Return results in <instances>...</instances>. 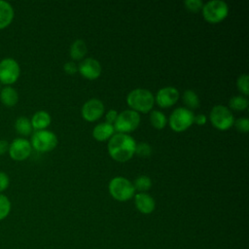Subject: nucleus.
I'll return each mask as SVG.
<instances>
[{"label":"nucleus","mask_w":249,"mask_h":249,"mask_svg":"<svg viewBox=\"0 0 249 249\" xmlns=\"http://www.w3.org/2000/svg\"><path fill=\"white\" fill-rule=\"evenodd\" d=\"M136 142L132 136L126 133H115L108 141L109 156L116 161L129 160L135 152Z\"/></svg>","instance_id":"1"},{"label":"nucleus","mask_w":249,"mask_h":249,"mask_svg":"<svg viewBox=\"0 0 249 249\" xmlns=\"http://www.w3.org/2000/svg\"><path fill=\"white\" fill-rule=\"evenodd\" d=\"M126 103L135 112L148 113L155 104V96L151 90L147 89H134L128 92L126 96Z\"/></svg>","instance_id":"2"},{"label":"nucleus","mask_w":249,"mask_h":249,"mask_svg":"<svg viewBox=\"0 0 249 249\" xmlns=\"http://www.w3.org/2000/svg\"><path fill=\"white\" fill-rule=\"evenodd\" d=\"M108 190L112 197L118 201H126L135 195V189L132 182L123 176L112 178L108 185Z\"/></svg>","instance_id":"3"},{"label":"nucleus","mask_w":249,"mask_h":249,"mask_svg":"<svg viewBox=\"0 0 249 249\" xmlns=\"http://www.w3.org/2000/svg\"><path fill=\"white\" fill-rule=\"evenodd\" d=\"M203 18L209 23H218L224 20L229 14V6L222 0H211L202 6Z\"/></svg>","instance_id":"4"},{"label":"nucleus","mask_w":249,"mask_h":249,"mask_svg":"<svg viewBox=\"0 0 249 249\" xmlns=\"http://www.w3.org/2000/svg\"><path fill=\"white\" fill-rule=\"evenodd\" d=\"M194 113L186 107H179L172 111L168 119V124L175 132H182L194 124Z\"/></svg>","instance_id":"5"},{"label":"nucleus","mask_w":249,"mask_h":249,"mask_svg":"<svg viewBox=\"0 0 249 249\" xmlns=\"http://www.w3.org/2000/svg\"><path fill=\"white\" fill-rule=\"evenodd\" d=\"M30 144L31 147L36 151L47 153L53 151L56 147L57 137L51 130H36L31 136Z\"/></svg>","instance_id":"6"},{"label":"nucleus","mask_w":249,"mask_h":249,"mask_svg":"<svg viewBox=\"0 0 249 249\" xmlns=\"http://www.w3.org/2000/svg\"><path fill=\"white\" fill-rule=\"evenodd\" d=\"M140 124V116L133 110H124L118 114L113 124L115 131L118 133H126L135 130Z\"/></svg>","instance_id":"7"},{"label":"nucleus","mask_w":249,"mask_h":249,"mask_svg":"<svg viewBox=\"0 0 249 249\" xmlns=\"http://www.w3.org/2000/svg\"><path fill=\"white\" fill-rule=\"evenodd\" d=\"M210 122L219 130H227L233 125L234 118L231 111L224 105H215L209 114Z\"/></svg>","instance_id":"8"},{"label":"nucleus","mask_w":249,"mask_h":249,"mask_svg":"<svg viewBox=\"0 0 249 249\" xmlns=\"http://www.w3.org/2000/svg\"><path fill=\"white\" fill-rule=\"evenodd\" d=\"M20 75V67L17 60L11 57L0 61V83L9 86L15 84Z\"/></svg>","instance_id":"9"},{"label":"nucleus","mask_w":249,"mask_h":249,"mask_svg":"<svg viewBox=\"0 0 249 249\" xmlns=\"http://www.w3.org/2000/svg\"><path fill=\"white\" fill-rule=\"evenodd\" d=\"M32 151L31 144L24 138H16L11 144H9V155L14 160L21 161L26 160Z\"/></svg>","instance_id":"10"},{"label":"nucleus","mask_w":249,"mask_h":249,"mask_svg":"<svg viewBox=\"0 0 249 249\" xmlns=\"http://www.w3.org/2000/svg\"><path fill=\"white\" fill-rule=\"evenodd\" d=\"M104 104L98 98H90L82 107V117L88 122H94L103 115Z\"/></svg>","instance_id":"11"},{"label":"nucleus","mask_w":249,"mask_h":249,"mask_svg":"<svg viewBox=\"0 0 249 249\" xmlns=\"http://www.w3.org/2000/svg\"><path fill=\"white\" fill-rule=\"evenodd\" d=\"M101 64L93 57H87L78 65L79 73L88 80L97 79L101 74Z\"/></svg>","instance_id":"12"},{"label":"nucleus","mask_w":249,"mask_h":249,"mask_svg":"<svg viewBox=\"0 0 249 249\" xmlns=\"http://www.w3.org/2000/svg\"><path fill=\"white\" fill-rule=\"evenodd\" d=\"M179 99V90L174 87H164L158 90L155 102L160 108H168L173 106Z\"/></svg>","instance_id":"13"},{"label":"nucleus","mask_w":249,"mask_h":249,"mask_svg":"<svg viewBox=\"0 0 249 249\" xmlns=\"http://www.w3.org/2000/svg\"><path fill=\"white\" fill-rule=\"evenodd\" d=\"M134 203L137 210L142 214H151L156 208L155 199L147 193L134 195Z\"/></svg>","instance_id":"14"},{"label":"nucleus","mask_w":249,"mask_h":249,"mask_svg":"<svg viewBox=\"0 0 249 249\" xmlns=\"http://www.w3.org/2000/svg\"><path fill=\"white\" fill-rule=\"evenodd\" d=\"M115 134L113 124L106 122L97 124L92 129V136L97 141H106Z\"/></svg>","instance_id":"15"},{"label":"nucleus","mask_w":249,"mask_h":249,"mask_svg":"<svg viewBox=\"0 0 249 249\" xmlns=\"http://www.w3.org/2000/svg\"><path fill=\"white\" fill-rule=\"evenodd\" d=\"M15 17V12L12 5L7 2L0 0V29H4L9 26Z\"/></svg>","instance_id":"16"},{"label":"nucleus","mask_w":249,"mask_h":249,"mask_svg":"<svg viewBox=\"0 0 249 249\" xmlns=\"http://www.w3.org/2000/svg\"><path fill=\"white\" fill-rule=\"evenodd\" d=\"M32 127L36 130H43L46 129L52 122V118L50 114L44 110L37 111L30 120Z\"/></svg>","instance_id":"17"},{"label":"nucleus","mask_w":249,"mask_h":249,"mask_svg":"<svg viewBox=\"0 0 249 249\" xmlns=\"http://www.w3.org/2000/svg\"><path fill=\"white\" fill-rule=\"evenodd\" d=\"M0 100L5 106L13 107L18 101V91L10 86L4 87L0 91Z\"/></svg>","instance_id":"18"},{"label":"nucleus","mask_w":249,"mask_h":249,"mask_svg":"<svg viewBox=\"0 0 249 249\" xmlns=\"http://www.w3.org/2000/svg\"><path fill=\"white\" fill-rule=\"evenodd\" d=\"M87 52V44L82 39L75 40L69 49V54L74 60H81L86 55Z\"/></svg>","instance_id":"19"},{"label":"nucleus","mask_w":249,"mask_h":249,"mask_svg":"<svg viewBox=\"0 0 249 249\" xmlns=\"http://www.w3.org/2000/svg\"><path fill=\"white\" fill-rule=\"evenodd\" d=\"M15 128H16L17 132L22 136H27V135L31 134V132L33 130L30 120L23 116L19 117L16 120Z\"/></svg>","instance_id":"20"},{"label":"nucleus","mask_w":249,"mask_h":249,"mask_svg":"<svg viewBox=\"0 0 249 249\" xmlns=\"http://www.w3.org/2000/svg\"><path fill=\"white\" fill-rule=\"evenodd\" d=\"M183 102L186 105V108L189 110H194L199 107L200 101L198 95L192 89H187L183 93Z\"/></svg>","instance_id":"21"},{"label":"nucleus","mask_w":249,"mask_h":249,"mask_svg":"<svg viewBox=\"0 0 249 249\" xmlns=\"http://www.w3.org/2000/svg\"><path fill=\"white\" fill-rule=\"evenodd\" d=\"M150 123L156 129H162L167 124V119L162 112L159 110H153L150 114Z\"/></svg>","instance_id":"22"},{"label":"nucleus","mask_w":249,"mask_h":249,"mask_svg":"<svg viewBox=\"0 0 249 249\" xmlns=\"http://www.w3.org/2000/svg\"><path fill=\"white\" fill-rule=\"evenodd\" d=\"M132 184L135 191H138L139 193H145L146 191H149L151 189L152 180L147 175H140L135 178Z\"/></svg>","instance_id":"23"},{"label":"nucleus","mask_w":249,"mask_h":249,"mask_svg":"<svg viewBox=\"0 0 249 249\" xmlns=\"http://www.w3.org/2000/svg\"><path fill=\"white\" fill-rule=\"evenodd\" d=\"M229 105L234 111H244L248 107V99L243 95H235L230 99Z\"/></svg>","instance_id":"24"},{"label":"nucleus","mask_w":249,"mask_h":249,"mask_svg":"<svg viewBox=\"0 0 249 249\" xmlns=\"http://www.w3.org/2000/svg\"><path fill=\"white\" fill-rule=\"evenodd\" d=\"M11 207L10 199L5 195L0 194V221L4 220L10 214Z\"/></svg>","instance_id":"25"},{"label":"nucleus","mask_w":249,"mask_h":249,"mask_svg":"<svg viewBox=\"0 0 249 249\" xmlns=\"http://www.w3.org/2000/svg\"><path fill=\"white\" fill-rule=\"evenodd\" d=\"M152 147L150 144L146 143V142H140V143H136V147H135V152L134 154H136L138 157L140 158H149L152 155Z\"/></svg>","instance_id":"26"},{"label":"nucleus","mask_w":249,"mask_h":249,"mask_svg":"<svg viewBox=\"0 0 249 249\" xmlns=\"http://www.w3.org/2000/svg\"><path fill=\"white\" fill-rule=\"evenodd\" d=\"M248 79L249 76L247 74H242L237 78L236 86L238 90L243 93L245 96L249 94V86H248Z\"/></svg>","instance_id":"27"},{"label":"nucleus","mask_w":249,"mask_h":249,"mask_svg":"<svg viewBox=\"0 0 249 249\" xmlns=\"http://www.w3.org/2000/svg\"><path fill=\"white\" fill-rule=\"evenodd\" d=\"M184 5L187 10L193 13H197L202 9L203 3L200 0H186L184 1Z\"/></svg>","instance_id":"28"},{"label":"nucleus","mask_w":249,"mask_h":249,"mask_svg":"<svg viewBox=\"0 0 249 249\" xmlns=\"http://www.w3.org/2000/svg\"><path fill=\"white\" fill-rule=\"evenodd\" d=\"M233 125L239 132L246 133L249 130V120L247 118H239L233 122Z\"/></svg>","instance_id":"29"},{"label":"nucleus","mask_w":249,"mask_h":249,"mask_svg":"<svg viewBox=\"0 0 249 249\" xmlns=\"http://www.w3.org/2000/svg\"><path fill=\"white\" fill-rule=\"evenodd\" d=\"M63 70L69 75H73L78 72V65L74 61H67L63 65Z\"/></svg>","instance_id":"30"},{"label":"nucleus","mask_w":249,"mask_h":249,"mask_svg":"<svg viewBox=\"0 0 249 249\" xmlns=\"http://www.w3.org/2000/svg\"><path fill=\"white\" fill-rule=\"evenodd\" d=\"M9 185H10L9 176L5 172L0 171V194L5 190H7Z\"/></svg>","instance_id":"31"},{"label":"nucleus","mask_w":249,"mask_h":249,"mask_svg":"<svg viewBox=\"0 0 249 249\" xmlns=\"http://www.w3.org/2000/svg\"><path fill=\"white\" fill-rule=\"evenodd\" d=\"M117 116H118V112L114 109H111L105 115V122L108 123V124H113L115 123L116 119H117Z\"/></svg>","instance_id":"32"},{"label":"nucleus","mask_w":249,"mask_h":249,"mask_svg":"<svg viewBox=\"0 0 249 249\" xmlns=\"http://www.w3.org/2000/svg\"><path fill=\"white\" fill-rule=\"evenodd\" d=\"M207 122V118L204 114H197L194 117V123H196L197 125H203Z\"/></svg>","instance_id":"33"},{"label":"nucleus","mask_w":249,"mask_h":249,"mask_svg":"<svg viewBox=\"0 0 249 249\" xmlns=\"http://www.w3.org/2000/svg\"><path fill=\"white\" fill-rule=\"evenodd\" d=\"M9 150V143L6 140H0V156L8 152Z\"/></svg>","instance_id":"34"}]
</instances>
